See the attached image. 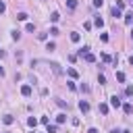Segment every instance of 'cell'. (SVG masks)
I'll return each mask as SVG.
<instances>
[{"instance_id":"cell-3","label":"cell","mask_w":133,"mask_h":133,"mask_svg":"<svg viewBox=\"0 0 133 133\" xmlns=\"http://www.w3.org/2000/svg\"><path fill=\"white\" fill-rule=\"evenodd\" d=\"M110 106H112V108H118V106H121V98H118V96H112V98H110Z\"/></svg>"},{"instance_id":"cell-28","label":"cell","mask_w":133,"mask_h":133,"mask_svg":"<svg viewBox=\"0 0 133 133\" xmlns=\"http://www.w3.org/2000/svg\"><path fill=\"white\" fill-rule=\"evenodd\" d=\"M125 94H127V96H133V85H127V89H125Z\"/></svg>"},{"instance_id":"cell-35","label":"cell","mask_w":133,"mask_h":133,"mask_svg":"<svg viewBox=\"0 0 133 133\" xmlns=\"http://www.w3.org/2000/svg\"><path fill=\"white\" fill-rule=\"evenodd\" d=\"M0 77H4V69L2 66H0Z\"/></svg>"},{"instance_id":"cell-36","label":"cell","mask_w":133,"mask_h":133,"mask_svg":"<svg viewBox=\"0 0 133 133\" xmlns=\"http://www.w3.org/2000/svg\"><path fill=\"white\" fill-rule=\"evenodd\" d=\"M129 64H131V66H133V56H129Z\"/></svg>"},{"instance_id":"cell-27","label":"cell","mask_w":133,"mask_h":133,"mask_svg":"<svg viewBox=\"0 0 133 133\" xmlns=\"http://www.w3.org/2000/svg\"><path fill=\"white\" fill-rule=\"evenodd\" d=\"M33 29H35V27H33V23H27V25H25V31H29V33H31Z\"/></svg>"},{"instance_id":"cell-39","label":"cell","mask_w":133,"mask_h":133,"mask_svg":"<svg viewBox=\"0 0 133 133\" xmlns=\"http://www.w3.org/2000/svg\"><path fill=\"white\" fill-rule=\"evenodd\" d=\"M131 4H133V0H131Z\"/></svg>"},{"instance_id":"cell-20","label":"cell","mask_w":133,"mask_h":133,"mask_svg":"<svg viewBox=\"0 0 133 133\" xmlns=\"http://www.w3.org/2000/svg\"><path fill=\"white\" fill-rule=\"evenodd\" d=\"M64 121H66V114H58V116H56V123H58V125L64 123Z\"/></svg>"},{"instance_id":"cell-15","label":"cell","mask_w":133,"mask_h":133,"mask_svg":"<svg viewBox=\"0 0 133 133\" xmlns=\"http://www.w3.org/2000/svg\"><path fill=\"white\" fill-rule=\"evenodd\" d=\"M46 129H48V133H56V129H58V127H56V125H50V123H48V125H46Z\"/></svg>"},{"instance_id":"cell-34","label":"cell","mask_w":133,"mask_h":133,"mask_svg":"<svg viewBox=\"0 0 133 133\" xmlns=\"http://www.w3.org/2000/svg\"><path fill=\"white\" fill-rule=\"evenodd\" d=\"M87 133H98V129H94V127H91V129H89Z\"/></svg>"},{"instance_id":"cell-14","label":"cell","mask_w":133,"mask_h":133,"mask_svg":"<svg viewBox=\"0 0 133 133\" xmlns=\"http://www.w3.org/2000/svg\"><path fill=\"white\" fill-rule=\"evenodd\" d=\"M102 114H108V104H100V108H98Z\"/></svg>"},{"instance_id":"cell-12","label":"cell","mask_w":133,"mask_h":133,"mask_svg":"<svg viewBox=\"0 0 133 133\" xmlns=\"http://www.w3.org/2000/svg\"><path fill=\"white\" fill-rule=\"evenodd\" d=\"M79 89H81V91H83V94H89V91H91V89H89V85H87V83H81V85H79Z\"/></svg>"},{"instance_id":"cell-33","label":"cell","mask_w":133,"mask_h":133,"mask_svg":"<svg viewBox=\"0 0 133 133\" xmlns=\"http://www.w3.org/2000/svg\"><path fill=\"white\" fill-rule=\"evenodd\" d=\"M4 56H6V52H4V50H0V58H4Z\"/></svg>"},{"instance_id":"cell-7","label":"cell","mask_w":133,"mask_h":133,"mask_svg":"<svg viewBox=\"0 0 133 133\" xmlns=\"http://www.w3.org/2000/svg\"><path fill=\"white\" fill-rule=\"evenodd\" d=\"M66 73H69V77H73V79H77V77H79V73H77L73 66H69V69H66Z\"/></svg>"},{"instance_id":"cell-18","label":"cell","mask_w":133,"mask_h":133,"mask_svg":"<svg viewBox=\"0 0 133 133\" xmlns=\"http://www.w3.org/2000/svg\"><path fill=\"white\" fill-rule=\"evenodd\" d=\"M10 37H12V39H15V42H17V39H19V37H21V31H10Z\"/></svg>"},{"instance_id":"cell-2","label":"cell","mask_w":133,"mask_h":133,"mask_svg":"<svg viewBox=\"0 0 133 133\" xmlns=\"http://www.w3.org/2000/svg\"><path fill=\"white\" fill-rule=\"evenodd\" d=\"M21 94H23L25 98H29V96H31V85H27V83H25V85L21 87Z\"/></svg>"},{"instance_id":"cell-4","label":"cell","mask_w":133,"mask_h":133,"mask_svg":"<svg viewBox=\"0 0 133 133\" xmlns=\"http://www.w3.org/2000/svg\"><path fill=\"white\" fill-rule=\"evenodd\" d=\"M94 25H96V27H104V19H102L100 15H96V17H94Z\"/></svg>"},{"instance_id":"cell-37","label":"cell","mask_w":133,"mask_h":133,"mask_svg":"<svg viewBox=\"0 0 133 133\" xmlns=\"http://www.w3.org/2000/svg\"><path fill=\"white\" fill-rule=\"evenodd\" d=\"M110 133H121V131H118V129H112V131H110Z\"/></svg>"},{"instance_id":"cell-1","label":"cell","mask_w":133,"mask_h":133,"mask_svg":"<svg viewBox=\"0 0 133 133\" xmlns=\"http://www.w3.org/2000/svg\"><path fill=\"white\" fill-rule=\"evenodd\" d=\"M79 56H83V58H85V62H96V56L89 52V48H87V46H83V48L79 50Z\"/></svg>"},{"instance_id":"cell-25","label":"cell","mask_w":133,"mask_h":133,"mask_svg":"<svg viewBox=\"0 0 133 133\" xmlns=\"http://www.w3.org/2000/svg\"><path fill=\"white\" fill-rule=\"evenodd\" d=\"M56 104H58L60 108H66V102H64V100H60V98H56Z\"/></svg>"},{"instance_id":"cell-17","label":"cell","mask_w":133,"mask_h":133,"mask_svg":"<svg viewBox=\"0 0 133 133\" xmlns=\"http://www.w3.org/2000/svg\"><path fill=\"white\" fill-rule=\"evenodd\" d=\"M58 19H60V15H58V12H52V15H50V21H52V23H56Z\"/></svg>"},{"instance_id":"cell-23","label":"cell","mask_w":133,"mask_h":133,"mask_svg":"<svg viewBox=\"0 0 133 133\" xmlns=\"http://www.w3.org/2000/svg\"><path fill=\"white\" fill-rule=\"evenodd\" d=\"M46 50H50V52H52V50H56V44H54V42H48V46H46Z\"/></svg>"},{"instance_id":"cell-24","label":"cell","mask_w":133,"mask_h":133,"mask_svg":"<svg viewBox=\"0 0 133 133\" xmlns=\"http://www.w3.org/2000/svg\"><path fill=\"white\" fill-rule=\"evenodd\" d=\"M102 60H104V62H112V56H110V54H102Z\"/></svg>"},{"instance_id":"cell-30","label":"cell","mask_w":133,"mask_h":133,"mask_svg":"<svg viewBox=\"0 0 133 133\" xmlns=\"http://www.w3.org/2000/svg\"><path fill=\"white\" fill-rule=\"evenodd\" d=\"M98 81H100V83H106V77H104V75L100 73V75H98Z\"/></svg>"},{"instance_id":"cell-19","label":"cell","mask_w":133,"mask_h":133,"mask_svg":"<svg viewBox=\"0 0 133 133\" xmlns=\"http://www.w3.org/2000/svg\"><path fill=\"white\" fill-rule=\"evenodd\" d=\"M123 110H125L127 114H131V112H133V106H131V104H125V106H123Z\"/></svg>"},{"instance_id":"cell-31","label":"cell","mask_w":133,"mask_h":133,"mask_svg":"<svg viewBox=\"0 0 133 133\" xmlns=\"http://www.w3.org/2000/svg\"><path fill=\"white\" fill-rule=\"evenodd\" d=\"M104 4V0H94V6H102Z\"/></svg>"},{"instance_id":"cell-26","label":"cell","mask_w":133,"mask_h":133,"mask_svg":"<svg viewBox=\"0 0 133 133\" xmlns=\"http://www.w3.org/2000/svg\"><path fill=\"white\" fill-rule=\"evenodd\" d=\"M17 19H19V21H27V15H25V12H19Z\"/></svg>"},{"instance_id":"cell-9","label":"cell","mask_w":133,"mask_h":133,"mask_svg":"<svg viewBox=\"0 0 133 133\" xmlns=\"http://www.w3.org/2000/svg\"><path fill=\"white\" fill-rule=\"evenodd\" d=\"M125 79H127V77H125V73H123V71H118V73H116V81H118V83H125Z\"/></svg>"},{"instance_id":"cell-22","label":"cell","mask_w":133,"mask_h":133,"mask_svg":"<svg viewBox=\"0 0 133 133\" xmlns=\"http://www.w3.org/2000/svg\"><path fill=\"white\" fill-rule=\"evenodd\" d=\"M112 17H114V19H118V17H121V10H118V8H114V6H112Z\"/></svg>"},{"instance_id":"cell-10","label":"cell","mask_w":133,"mask_h":133,"mask_svg":"<svg viewBox=\"0 0 133 133\" xmlns=\"http://www.w3.org/2000/svg\"><path fill=\"white\" fill-rule=\"evenodd\" d=\"M125 23H127V25L133 23V12H127V15H125Z\"/></svg>"},{"instance_id":"cell-11","label":"cell","mask_w":133,"mask_h":133,"mask_svg":"<svg viewBox=\"0 0 133 133\" xmlns=\"http://www.w3.org/2000/svg\"><path fill=\"white\" fill-rule=\"evenodd\" d=\"M79 39H81V35H79L77 31H73V33H71V42H75V44H77Z\"/></svg>"},{"instance_id":"cell-8","label":"cell","mask_w":133,"mask_h":133,"mask_svg":"<svg viewBox=\"0 0 133 133\" xmlns=\"http://www.w3.org/2000/svg\"><path fill=\"white\" fill-rule=\"evenodd\" d=\"M2 123H4V125H12V123H15V118H12L10 114H6V116H2Z\"/></svg>"},{"instance_id":"cell-13","label":"cell","mask_w":133,"mask_h":133,"mask_svg":"<svg viewBox=\"0 0 133 133\" xmlns=\"http://www.w3.org/2000/svg\"><path fill=\"white\" fill-rule=\"evenodd\" d=\"M66 6H69L71 10H75V8H77V0H66Z\"/></svg>"},{"instance_id":"cell-16","label":"cell","mask_w":133,"mask_h":133,"mask_svg":"<svg viewBox=\"0 0 133 133\" xmlns=\"http://www.w3.org/2000/svg\"><path fill=\"white\" fill-rule=\"evenodd\" d=\"M114 8H118V10H123V8H125V2H123V0H116V4H114Z\"/></svg>"},{"instance_id":"cell-29","label":"cell","mask_w":133,"mask_h":133,"mask_svg":"<svg viewBox=\"0 0 133 133\" xmlns=\"http://www.w3.org/2000/svg\"><path fill=\"white\" fill-rule=\"evenodd\" d=\"M100 39L102 42H108V33H100Z\"/></svg>"},{"instance_id":"cell-6","label":"cell","mask_w":133,"mask_h":133,"mask_svg":"<svg viewBox=\"0 0 133 133\" xmlns=\"http://www.w3.org/2000/svg\"><path fill=\"white\" fill-rule=\"evenodd\" d=\"M50 66H52V71H54L56 75H60V73H62V69H60V64H58V62H50Z\"/></svg>"},{"instance_id":"cell-21","label":"cell","mask_w":133,"mask_h":133,"mask_svg":"<svg viewBox=\"0 0 133 133\" xmlns=\"http://www.w3.org/2000/svg\"><path fill=\"white\" fill-rule=\"evenodd\" d=\"M37 123H39V121H37V118H33V116H31V118H29V121H27V125H29V127H35V125H37Z\"/></svg>"},{"instance_id":"cell-5","label":"cell","mask_w":133,"mask_h":133,"mask_svg":"<svg viewBox=\"0 0 133 133\" xmlns=\"http://www.w3.org/2000/svg\"><path fill=\"white\" fill-rule=\"evenodd\" d=\"M79 110H81V112H87V110H89V102L81 100V102H79Z\"/></svg>"},{"instance_id":"cell-32","label":"cell","mask_w":133,"mask_h":133,"mask_svg":"<svg viewBox=\"0 0 133 133\" xmlns=\"http://www.w3.org/2000/svg\"><path fill=\"white\" fill-rule=\"evenodd\" d=\"M4 10H6V4H4V2L0 0V12H4Z\"/></svg>"},{"instance_id":"cell-38","label":"cell","mask_w":133,"mask_h":133,"mask_svg":"<svg viewBox=\"0 0 133 133\" xmlns=\"http://www.w3.org/2000/svg\"><path fill=\"white\" fill-rule=\"evenodd\" d=\"M129 35H131V39H133V29H131V33H129Z\"/></svg>"}]
</instances>
